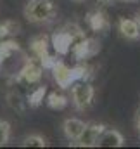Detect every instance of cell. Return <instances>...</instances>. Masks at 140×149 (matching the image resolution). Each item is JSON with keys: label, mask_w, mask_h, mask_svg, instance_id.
Listing matches in <instances>:
<instances>
[{"label": "cell", "mask_w": 140, "mask_h": 149, "mask_svg": "<svg viewBox=\"0 0 140 149\" xmlns=\"http://www.w3.org/2000/svg\"><path fill=\"white\" fill-rule=\"evenodd\" d=\"M23 16L31 24L45 26L55 21L57 5L54 0H28L23 9Z\"/></svg>", "instance_id": "1"}, {"label": "cell", "mask_w": 140, "mask_h": 149, "mask_svg": "<svg viewBox=\"0 0 140 149\" xmlns=\"http://www.w3.org/2000/svg\"><path fill=\"white\" fill-rule=\"evenodd\" d=\"M85 38V31L81 26H78L76 23H66L64 26H61L50 38V45L54 47L55 54L59 56H68L71 54L73 47Z\"/></svg>", "instance_id": "2"}, {"label": "cell", "mask_w": 140, "mask_h": 149, "mask_svg": "<svg viewBox=\"0 0 140 149\" xmlns=\"http://www.w3.org/2000/svg\"><path fill=\"white\" fill-rule=\"evenodd\" d=\"M43 66L35 57H24L21 68L12 74V81L19 85H38L43 76Z\"/></svg>", "instance_id": "3"}, {"label": "cell", "mask_w": 140, "mask_h": 149, "mask_svg": "<svg viewBox=\"0 0 140 149\" xmlns=\"http://www.w3.org/2000/svg\"><path fill=\"white\" fill-rule=\"evenodd\" d=\"M95 99V88L88 80H78L71 85V104L76 111H85Z\"/></svg>", "instance_id": "4"}, {"label": "cell", "mask_w": 140, "mask_h": 149, "mask_svg": "<svg viewBox=\"0 0 140 149\" xmlns=\"http://www.w3.org/2000/svg\"><path fill=\"white\" fill-rule=\"evenodd\" d=\"M49 45H50V43H49V38L43 37V35H38V37L31 38V42H30V50H31L33 57L42 63V66H43L45 70H50L52 64L57 61V59L49 52Z\"/></svg>", "instance_id": "5"}, {"label": "cell", "mask_w": 140, "mask_h": 149, "mask_svg": "<svg viewBox=\"0 0 140 149\" xmlns=\"http://www.w3.org/2000/svg\"><path fill=\"white\" fill-rule=\"evenodd\" d=\"M99 52H100V42L95 40V38H88V37L81 38V40L73 47V50H71L73 57H74L78 63L88 61V59L95 57Z\"/></svg>", "instance_id": "6"}, {"label": "cell", "mask_w": 140, "mask_h": 149, "mask_svg": "<svg viewBox=\"0 0 140 149\" xmlns=\"http://www.w3.org/2000/svg\"><path fill=\"white\" fill-rule=\"evenodd\" d=\"M105 127L104 123H99V121H90L87 123L83 134L80 135V139L76 142H73V146H78V148H97V141L99 137L102 135Z\"/></svg>", "instance_id": "7"}, {"label": "cell", "mask_w": 140, "mask_h": 149, "mask_svg": "<svg viewBox=\"0 0 140 149\" xmlns=\"http://www.w3.org/2000/svg\"><path fill=\"white\" fill-rule=\"evenodd\" d=\"M50 73H52L54 81L57 83V87L62 88V90L71 88V85L76 81V80H74V74H73V68L68 66L62 59H57V61L52 64Z\"/></svg>", "instance_id": "8"}, {"label": "cell", "mask_w": 140, "mask_h": 149, "mask_svg": "<svg viewBox=\"0 0 140 149\" xmlns=\"http://www.w3.org/2000/svg\"><path fill=\"white\" fill-rule=\"evenodd\" d=\"M85 23H87V26H88L94 33H105V31L111 28L109 17H107V14H105L100 7L88 10L87 16H85Z\"/></svg>", "instance_id": "9"}, {"label": "cell", "mask_w": 140, "mask_h": 149, "mask_svg": "<svg viewBox=\"0 0 140 149\" xmlns=\"http://www.w3.org/2000/svg\"><path fill=\"white\" fill-rule=\"evenodd\" d=\"M116 28H118V33L125 40H140V26L139 21L135 17H119L118 23H116Z\"/></svg>", "instance_id": "10"}, {"label": "cell", "mask_w": 140, "mask_h": 149, "mask_svg": "<svg viewBox=\"0 0 140 149\" xmlns=\"http://www.w3.org/2000/svg\"><path fill=\"white\" fill-rule=\"evenodd\" d=\"M85 127H87V121H83V120H80L76 116H69V118H66L62 121V135L73 144V142H76L80 139Z\"/></svg>", "instance_id": "11"}, {"label": "cell", "mask_w": 140, "mask_h": 149, "mask_svg": "<svg viewBox=\"0 0 140 149\" xmlns=\"http://www.w3.org/2000/svg\"><path fill=\"white\" fill-rule=\"evenodd\" d=\"M125 137L116 128H105L97 141V148H123Z\"/></svg>", "instance_id": "12"}, {"label": "cell", "mask_w": 140, "mask_h": 149, "mask_svg": "<svg viewBox=\"0 0 140 149\" xmlns=\"http://www.w3.org/2000/svg\"><path fill=\"white\" fill-rule=\"evenodd\" d=\"M5 102H7V106H9L12 111L21 113V114L26 111V108H28L26 97H23V94H21L19 90H16V88L7 90V94H5Z\"/></svg>", "instance_id": "13"}, {"label": "cell", "mask_w": 140, "mask_h": 149, "mask_svg": "<svg viewBox=\"0 0 140 149\" xmlns=\"http://www.w3.org/2000/svg\"><path fill=\"white\" fill-rule=\"evenodd\" d=\"M47 94V87L45 85H36L33 88H30L28 95H26V101H28V106L30 108H38L42 102H43V97Z\"/></svg>", "instance_id": "14"}, {"label": "cell", "mask_w": 140, "mask_h": 149, "mask_svg": "<svg viewBox=\"0 0 140 149\" xmlns=\"http://www.w3.org/2000/svg\"><path fill=\"white\" fill-rule=\"evenodd\" d=\"M45 102H47V106H49L50 109L61 111V109H64V108L69 104V99H68L64 94H61V92H50V94L47 95Z\"/></svg>", "instance_id": "15"}, {"label": "cell", "mask_w": 140, "mask_h": 149, "mask_svg": "<svg viewBox=\"0 0 140 149\" xmlns=\"http://www.w3.org/2000/svg\"><path fill=\"white\" fill-rule=\"evenodd\" d=\"M21 31V24L16 19H3L0 23V38H10Z\"/></svg>", "instance_id": "16"}, {"label": "cell", "mask_w": 140, "mask_h": 149, "mask_svg": "<svg viewBox=\"0 0 140 149\" xmlns=\"http://www.w3.org/2000/svg\"><path fill=\"white\" fill-rule=\"evenodd\" d=\"M19 144H21L23 148H45L49 142H47V139H45L43 135H40V134H30V135L23 137Z\"/></svg>", "instance_id": "17"}, {"label": "cell", "mask_w": 140, "mask_h": 149, "mask_svg": "<svg viewBox=\"0 0 140 149\" xmlns=\"http://www.w3.org/2000/svg\"><path fill=\"white\" fill-rule=\"evenodd\" d=\"M10 141V123L7 120H0V148L7 146Z\"/></svg>", "instance_id": "18"}, {"label": "cell", "mask_w": 140, "mask_h": 149, "mask_svg": "<svg viewBox=\"0 0 140 149\" xmlns=\"http://www.w3.org/2000/svg\"><path fill=\"white\" fill-rule=\"evenodd\" d=\"M135 132H137V135H139V139H140V106L135 111Z\"/></svg>", "instance_id": "19"}, {"label": "cell", "mask_w": 140, "mask_h": 149, "mask_svg": "<svg viewBox=\"0 0 140 149\" xmlns=\"http://www.w3.org/2000/svg\"><path fill=\"white\" fill-rule=\"evenodd\" d=\"M116 0H95V3L99 5V7H107V5H112Z\"/></svg>", "instance_id": "20"}, {"label": "cell", "mask_w": 140, "mask_h": 149, "mask_svg": "<svg viewBox=\"0 0 140 149\" xmlns=\"http://www.w3.org/2000/svg\"><path fill=\"white\" fill-rule=\"evenodd\" d=\"M135 19L139 21V26H140V10H139V12H137V14H135Z\"/></svg>", "instance_id": "21"}, {"label": "cell", "mask_w": 140, "mask_h": 149, "mask_svg": "<svg viewBox=\"0 0 140 149\" xmlns=\"http://www.w3.org/2000/svg\"><path fill=\"white\" fill-rule=\"evenodd\" d=\"M121 2H137V0H121Z\"/></svg>", "instance_id": "22"}, {"label": "cell", "mask_w": 140, "mask_h": 149, "mask_svg": "<svg viewBox=\"0 0 140 149\" xmlns=\"http://www.w3.org/2000/svg\"><path fill=\"white\" fill-rule=\"evenodd\" d=\"M71 2H85V0H71Z\"/></svg>", "instance_id": "23"}]
</instances>
